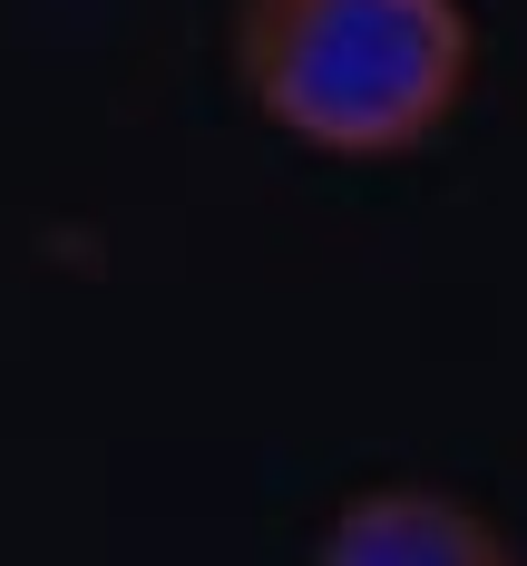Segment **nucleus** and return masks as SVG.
<instances>
[{"mask_svg": "<svg viewBox=\"0 0 527 566\" xmlns=\"http://www.w3.org/2000/svg\"><path fill=\"white\" fill-rule=\"evenodd\" d=\"M460 0H234V88L313 157H410L468 98Z\"/></svg>", "mask_w": 527, "mask_h": 566, "instance_id": "1", "label": "nucleus"}, {"mask_svg": "<svg viewBox=\"0 0 527 566\" xmlns=\"http://www.w3.org/2000/svg\"><path fill=\"white\" fill-rule=\"evenodd\" d=\"M323 557L333 566H498L508 537L498 517L460 499V489H430V479H391V489H351L333 527H323Z\"/></svg>", "mask_w": 527, "mask_h": 566, "instance_id": "2", "label": "nucleus"}]
</instances>
